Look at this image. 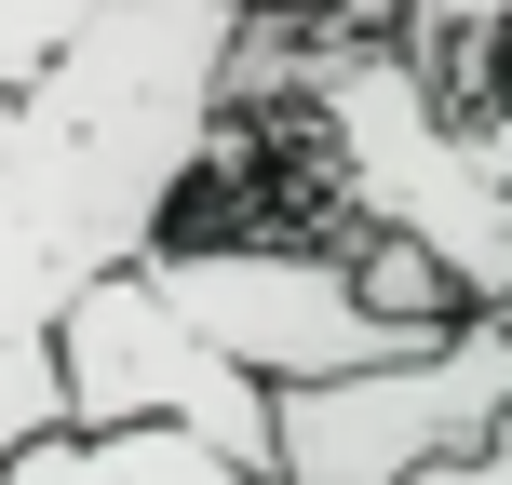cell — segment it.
Segmentation results:
<instances>
[{
  "instance_id": "cell-3",
  "label": "cell",
  "mask_w": 512,
  "mask_h": 485,
  "mask_svg": "<svg viewBox=\"0 0 512 485\" xmlns=\"http://www.w3.org/2000/svg\"><path fill=\"white\" fill-rule=\"evenodd\" d=\"M162 297L270 391H310V378H364V364H405L418 337L391 324L378 297L351 283L337 243H283V230H176L149 256Z\"/></svg>"
},
{
  "instance_id": "cell-2",
  "label": "cell",
  "mask_w": 512,
  "mask_h": 485,
  "mask_svg": "<svg viewBox=\"0 0 512 485\" xmlns=\"http://www.w3.org/2000/svg\"><path fill=\"white\" fill-rule=\"evenodd\" d=\"M68 432H189L216 459H243L256 485H283V391L243 378L162 297V270H108L68 310Z\"/></svg>"
},
{
  "instance_id": "cell-6",
  "label": "cell",
  "mask_w": 512,
  "mask_h": 485,
  "mask_svg": "<svg viewBox=\"0 0 512 485\" xmlns=\"http://www.w3.org/2000/svg\"><path fill=\"white\" fill-rule=\"evenodd\" d=\"M95 14H108V0H0V95H27Z\"/></svg>"
},
{
  "instance_id": "cell-8",
  "label": "cell",
  "mask_w": 512,
  "mask_h": 485,
  "mask_svg": "<svg viewBox=\"0 0 512 485\" xmlns=\"http://www.w3.org/2000/svg\"><path fill=\"white\" fill-rule=\"evenodd\" d=\"M418 485H512V445H486V459H445V472H418Z\"/></svg>"
},
{
  "instance_id": "cell-4",
  "label": "cell",
  "mask_w": 512,
  "mask_h": 485,
  "mask_svg": "<svg viewBox=\"0 0 512 485\" xmlns=\"http://www.w3.org/2000/svg\"><path fill=\"white\" fill-rule=\"evenodd\" d=\"M512 445V391H499V337L459 324L445 351L364 364V378H310L283 391V485H418L445 459Z\"/></svg>"
},
{
  "instance_id": "cell-9",
  "label": "cell",
  "mask_w": 512,
  "mask_h": 485,
  "mask_svg": "<svg viewBox=\"0 0 512 485\" xmlns=\"http://www.w3.org/2000/svg\"><path fill=\"white\" fill-rule=\"evenodd\" d=\"M486 337H499V391H512V297H499V310H486Z\"/></svg>"
},
{
  "instance_id": "cell-1",
  "label": "cell",
  "mask_w": 512,
  "mask_h": 485,
  "mask_svg": "<svg viewBox=\"0 0 512 485\" xmlns=\"http://www.w3.org/2000/svg\"><path fill=\"white\" fill-rule=\"evenodd\" d=\"M310 135H324V189L351 230H405L459 270L472 310L512 297V189L472 149V108L405 54V27H324L297 81Z\"/></svg>"
},
{
  "instance_id": "cell-5",
  "label": "cell",
  "mask_w": 512,
  "mask_h": 485,
  "mask_svg": "<svg viewBox=\"0 0 512 485\" xmlns=\"http://www.w3.org/2000/svg\"><path fill=\"white\" fill-rule=\"evenodd\" d=\"M0 485H256V472L189 432H54L27 459H0Z\"/></svg>"
},
{
  "instance_id": "cell-7",
  "label": "cell",
  "mask_w": 512,
  "mask_h": 485,
  "mask_svg": "<svg viewBox=\"0 0 512 485\" xmlns=\"http://www.w3.org/2000/svg\"><path fill=\"white\" fill-rule=\"evenodd\" d=\"M472 149H486V176L512 189V95H499V108H472Z\"/></svg>"
}]
</instances>
